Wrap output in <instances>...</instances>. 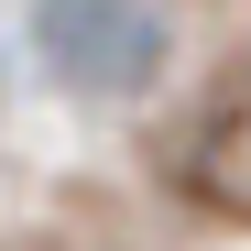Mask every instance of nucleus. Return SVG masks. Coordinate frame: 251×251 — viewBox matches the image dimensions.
Masks as SVG:
<instances>
[{
	"label": "nucleus",
	"instance_id": "obj_1",
	"mask_svg": "<svg viewBox=\"0 0 251 251\" xmlns=\"http://www.w3.org/2000/svg\"><path fill=\"white\" fill-rule=\"evenodd\" d=\"M33 44H44L55 88L76 99H142L164 76L175 22H164V0H33Z\"/></svg>",
	"mask_w": 251,
	"mask_h": 251
},
{
	"label": "nucleus",
	"instance_id": "obj_2",
	"mask_svg": "<svg viewBox=\"0 0 251 251\" xmlns=\"http://www.w3.org/2000/svg\"><path fill=\"white\" fill-rule=\"evenodd\" d=\"M186 186L219 207V219H251V88H229L219 109L197 120V142H186Z\"/></svg>",
	"mask_w": 251,
	"mask_h": 251
}]
</instances>
